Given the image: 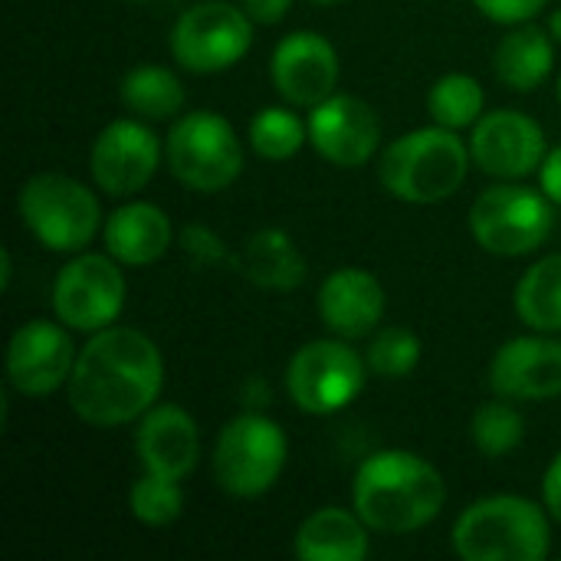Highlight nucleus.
Wrapping results in <instances>:
<instances>
[{
  "instance_id": "1",
  "label": "nucleus",
  "mask_w": 561,
  "mask_h": 561,
  "mask_svg": "<svg viewBox=\"0 0 561 561\" xmlns=\"http://www.w3.org/2000/svg\"><path fill=\"white\" fill-rule=\"evenodd\" d=\"M69 408L89 427H122L158 404L164 388L161 348L138 329L108 325L79 348L69 375Z\"/></svg>"
},
{
  "instance_id": "2",
  "label": "nucleus",
  "mask_w": 561,
  "mask_h": 561,
  "mask_svg": "<svg viewBox=\"0 0 561 561\" xmlns=\"http://www.w3.org/2000/svg\"><path fill=\"white\" fill-rule=\"evenodd\" d=\"M352 503L371 533L408 536L440 516L447 483L440 470L414 450H378L358 467Z\"/></svg>"
},
{
  "instance_id": "3",
  "label": "nucleus",
  "mask_w": 561,
  "mask_h": 561,
  "mask_svg": "<svg viewBox=\"0 0 561 561\" xmlns=\"http://www.w3.org/2000/svg\"><path fill=\"white\" fill-rule=\"evenodd\" d=\"M470 161V141L434 122L394 138L381 154L378 178L394 201L424 207L454 197L467 181Z\"/></svg>"
},
{
  "instance_id": "4",
  "label": "nucleus",
  "mask_w": 561,
  "mask_h": 561,
  "mask_svg": "<svg viewBox=\"0 0 561 561\" xmlns=\"http://www.w3.org/2000/svg\"><path fill=\"white\" fill-rule=\"evenodd\" d=\"M454 549L463 561H542L552 549L549 510L526 496H483L457 516Z\"/></svg>"
},
{
  "instance_id": "5",
  "label": "nucleus",
  "mask_w": 561,
  "mask_h": 561,
  "mask_svg": "<svg viewBox=\"0 0 561 561\" xmlns=\"http://www.w3.org/2000/svg\"><path fill=\"white\" fill-rule=\"evenodd\" d=\"M23 227L53 253H82L102 224L99 197L76 178L59 171L33 174L16 194Z\"/></svg>"
},
{
  "instance_id": "6",
  "label": "nucleus",
  "mask_w": 561,
  "mask_h": 561,
  "mask_svg": "<svg viewBox=\"0 0 561 561\" xmlns=\"http://www.w3.org/2000/svg\"><path fill=\"white\" fill-rule=\"evenodd\" d=\"M289 463L286 431L263 411L237 414L224 424L214 444V480L233 500L270 493Z\"/></svg>"
},
{
  "instance_id": "7",
  "label": "nucleus",
  "mask_w": 561,
  "mask_h": 561,
  "mask_svg": "<svg viewBox=\"0 0 561 561\" xmlns=\"http://www.w3.org/2000/svg\"><path fill=\"white\" fill-rule=\"evenodd\" d=\"M164 158L171 174L201 194L227 191L243 174V145L237 128L220 112L207 108L181 115L171 125L164 138Z\"/></svg>"
},
{
  "instance_id": "8",
  "label": "nucleus",
  "mask_w": 561,
  "mask_h": 561,
  "mask_svg": "<svg viewBox=\"0 0 561 561\" xmlns=\"http://www.w3.org/2000/svg\"><path fill=\"white\" fill-rule=\"evenodd\" d=\"M368 362L348 339L306 342L286 365V391L302 414L329 417L345 411L368 381Z\"/></svg>"
},
{
  "instance_id": "9",
  "label": "nucleus",
  "mask_w": 561,
  "mask_h": 561,
  "mask_svg": "<svg viewBox=\"0 0 561 561\" xmlns=\"http://www.w3.org/2000/svg\"><path fill=\"white\" fill-rule=\"evenodd\" d=\"M552 224L556 210L546 191L516 181L483 191L470 207V233L493 256L536 253L549 240Z\"/></svg>"
},
{
  "instance_id": "10",
  "label": "nucleus",
  "mask_w": 561,
  "mask_h": 561,
  "mask_svg": "<svg viewBox=\"0 0 561 561\" xmlns=\"http://www.w3.org/2000/svg\"><path fill=\"white\" fill-rule=\"evenodd\" d=\"M253 46V16L240 3L207 0L184 10L171 30V56L181 69L210 76L237 66Z\"/></svg>"
},
{
  "instance_id": "11",
  "label": "nucleus",
  "mask_w": 561,
  "mask_h": 561,
  "mask_svg": "<svg viewBox=\"0 0 561 561\" xmlns=\"http://www.w3.org/2000/svg\"><path fill=\"white\" fill-rule=\"evenodd\" d=\"M128 283L122 263L108 253H76L53 283V312L72 332H102L125 309Z\"/></svg>"
},
{
  "instance_id": "12",
  "label": "nucleus",
  "mask_w": 561,
  "mask_h": 561,
  "mask_svg": "<svg viewBox=\"0 0 561 561\" xmlns=\"http://www.w3.org/2000/svg\"><path fill=\"white\" fill-rule=\"evenodd\" d=\"M72 329L59 319H30L23 322L7 345V381L23 398H46L69 385L76 368Z\"/></svg>"
},
{
  "instance_id": "13",
  "label": "nucleus",
  "mask_w": 561,
  "mask_h": 561,
  "mask_svg": "<svg viewBox=\"0 0 561 561\" xmlns=\"http://www.w3.org/2000/svg\"><path fill=\"white\" fill-rule=\"evenodd\" d=\"M161 164V141L151 125L138 118H115L108 122L89 151V171L102 194L108 197H131L154 178Z\"/></svg>"
},
{
  "instance_id": "14",
  "label": "nucleus",
  "mask_w": 561,
  "mask_h": 561,
  "mask_svg": "<svg viewBox=\"0 0 561 561\" xmlns=\"http://www.w3.org/2000/svg\"><path fill=\"white\" fill-rule=\"evenodd\" d=\"M470 154L480 171L500 181H523L542 168L549 145L533 115L519 108H496L473 125Z\"/></svg>"
},
{
  "instance_id": "15",
  "label": "nucleus",
  "mask_w": 561,
  "mask_h": 561,
  "mask_svg": "<svg viewBox=\"0 0 561 561\" xmlns=\"http://www.w3.org/2000/svg\"><path fill=\"white\" fill-rule=\"evenodd\" d=\"M309 145L339 168H362L375 158L381 145L378 112L358 99L335 92L325 102L309 108Z\"/></svg>"
},
{
  "instance_id": "16",
  "label": "nucleus",
  "mask_w": 561,
  "mask_h": 561,
  "mask_svg": "<svg viewBox=\"0 0 561 561\" xmlns=\"http://www.w3.org/2000/svg\"><path fill=\"white\" fill-rule=\"evenodd\" d=\"M276 92L299 108H312L335 95L342 62L335 46L316 30H296L283 36L270 59Z\"/></svg>"
},
{
  "instance_id": "17",
  "label": "nucleus",
  "mask_w": 561,
  "mask_h": 561,
  "mask_svg": "<svg viewBox=\"0 0 561 561\" xmlns=\"http://www.w3.org/2000/svg\"><path fill=\"white\" fill-rule=\"evenodd\" d=\"M490 388L510 401H549L561 394V342L519 335L500 345L490 362Z\"/></svg>"
},
{
  "instance_id": "18",
  "label": "nucleus",
  "mask_w": 561,
  "mask_h": 561,
  "mask_svg": "<svg viewBox=\"0 0 561 561\" xmlns=\"http://www.w3.org/2000/svg\"><path fill=\"white\" fill-rule=\"evenodd\" d=\"M385 286L362 266H342L329 273L319 289V316L325 329L348 342L375 335L385 319Z\"/></svg>"
},
{
  "instance_id": "19",
  "label": "nucleus",
  "mask_w": 561,
  "mask_h": 561,
  "mask_svg": "<svg viewBox=\"0 0 561 561\" xmlns=\"http://www.w3.org/2000/svg\"><path fill=\"white\" fill-rule=\"evenodd\" d=\"M135 450L145 473L184 480L201 460V431L197 421L178 404H154L138 417Z\"/></svg>"
},
{
  "instance_id": "20",
  "label": "nucleus",
  "mask_w": 561,
  "mask_h": 561,
  "mask_svg": "<svg viewBox=\"0 0 561 561\" xmlns=\"http://www.w3.org/2000/svg\"><path fill=\"white\" fill-rule=\"evenodd\" d=\"M105 253L122 266H151L158 263L174 240L168 214L151 201H131L105 217L102 227Z\"/></svg>"
},
{
  "instance_id": "21",
  "label": "nucleus",
  "mask_w": 561,
  "mask_h": 561,
  "mask_svg": "<svg viewBox=\"0 0 561 561\" xmlns=\"http://www.w3.org/2000/svg\"><path fill=\"white\" fill-rule=\"evenodd\" d=\"M368 552L365 519L339 506L316 510L296 529V556L302 561H362Z\"/></svg>"
},
{
  "instance_id": "22",
  "label": "nucleus",
  "mask_w": 561,
  "mask_h": 561,
  "mask_svg": "<svg viewBox=\"0 0 561 561\" xmlns=\"http://www.w3.org/2000/svg\"><path fill=\"white\" fill-rule=\"evenodd\" d=\"M552 66H556V43L549 30L536 23L513 26L493 53L496 79L513 92H536L552 76Z\"/></svg>"
},
{
  "instance_id": "23",
  "label": "nucleus",
  "mask_w": 561,
  "mask_h": 561,
  "mask_svg": "<svg viewBox=\"0 0 561 561\" xmlns=\"http://www.w3.org/2000/svg\"><path fill=\"white\" fill-rule=\"evenodd\" d=\"M237 266L243 270V276L263 289H296L302 279H306V260L302 253L296 250L293 237L286 230H260L243 256L237 260Z\"/></svg>"
},
{
  "instance_id": "24",
  "label": "nucleus",
  "mask_w": 561,
  "mask_h": 561,
  "mask_svg": "<svg viewBox=\"0 0 561 561\" xmlns=\"http://www.w3.org/2000/svg\"><path fill=\"white\" fill-rule=\"evenodd\" d=\"M118 99L131 115H138L145 122H171L187 102L178 72H171L164 66H135V69H128L122 76Z\"/></svg>"
},
{
  "instance_id": "25",
  "label": "nucleus",
  "mask_w": 561,
  "mask_h": 561,
  "mask_svg": "<svg viewBox=\"0 0 561 561\" xmlns=\"http://www.w3.org/2000/svg\"><path fill=\"white\" fill-rule=\"evenodd\" d=\"M516 316L536 332H561V253L533 263L513 293Z\"/></svg>"
},
{
  "instance_id": "26",
  "label": "nucleus",
  "mask_w": 561,
  "mask_h": 561,
  "mask_svg": "<svg viewBox=\"0 0 561 561\" xmlns=\"http://www.w3.org/2000/svg\"><path fill=\"white\" fill-rule=\"evenodd\" d=\"M483 105H486L483 85L467 72H447L427 92L431 118L444 128H454V131L473 128L483 118Z\"/></svg>"
},
{
  "instance_id": "27",
  "label": "nucleus",
  "mask_w": 561,
  "mask_h": 561,
  "mask_svg": "<svg viewBox=\"0 0 561 561\" xmlns=\"http://www.w3.org/2000/svg\"><path fill=\"white\" fill-rule=\"evenodd\" d=\"M470 440L483 457H506L526 440V417L519 408L510 404V398H493L480 404L470 417Z\"/></svg>"
},
{
  "instance_id": "28",
  "label": "nucleus",
  "mask_w": 561,
  "mask_h": 561,
  "mask_svg": "<svg viewBox=\"0 0 561 561\" xmlns=\"http://www.w3.org/2000/svg\"><path fill=\"white\" fill-rule=\"evenodd\" d=\"M309 141V125L286 105H266L250 122V148L266 161H289Z\"/></svg>"
},
{
  "instance_id": "29",
  "label": "nucleus",
  "mask_w": 561,
  "mask_h": 561,
  "mask_svg": "<svg viewBox=\"0 0 561 561\" xmlns=\"http://www.w3.org/2000/svg\"><path fill=\"white\" fill-rule=\"evenodd\" d=\"M128 510L141 526H151V529H164V526L178 523L184 513L181 480L141 473V480H135L128 490Z\"/></svg>"
},
{
  "instance_id": "30",
  "label": "nucleus",
  "mask_w": 561,
  "mask_h": 561,
  "mask_svg": "<svg viewBox=\"0 0 561 561\" xmlns=\"http://www.w3.org/2000/svg\"><path fill=\"white\" fill-rule=\"evenodd\" d=\"M421 352L424 345L417 332H411L408 325H388L371 335L365 362L378 378L398 381V378H408L421 365Z\"/></svg>"
},
{
  "instance_id": "31",
  "label": "nucleus",
  "mask_w": 561,
  "mask_h": 561,
  "mask_svg": "<svg viewBox=\"0 0 561 561\" xmlns=\"http://www.w3.org/2000/svg\"><path fill=\"white\" fill-rule=\"evenodd\" d=\"M473 7L493 23L519 26V23L536 20L549 7V0H473Z\"/></svg>"
},
{
  "instance_id": "32",
  "label": "nucleus",
  "mask_w": 561,
  "mask_h": 561,
  "mask_svg": "<svg viewBox=\"0 0 561 561\" xmlns=\"http://www.w3.org/2000/svg\"><path fill=\"white\" fill-rule=\"evenodd\" d=\"M184 247H187V253H194V260H201V263H220V260H227L224 243H220L210 230H204V227H187V230H184Z\"/></svg>"
},
{
  "instance_id": "33",
  "label": "nucleus",
  "mask_w": 561,
  "mask_h": 561,
  "mask_svg": "<svg viewBox=\"0 0 561 561\" xmlns=\"http://www.w3.org/2000/svg\"><path fill=\"white\" fill-rule=\"evenodd\" d=\"M237 3L253 16V23H263V26L279 23L293 7V0H237Z\"/></svg>"
},
{
  "instance_id": "34",
  "label": "nucleus",
  "mask_w": 561,
  "mask_h": 561,
  "mask_svg": "<svg viewBox=\"0 0 561 561\" xmlns=\"http://www.w3.org/2000/svg\"><path fill=\"white\" fill-rule=\"evenodd\" d=\"M542 503L549 510V516L561 523V450L556 454V460L549 463L546 477H542Z\"/></svg>"
},
{
  "instance_id": "35",
  "label": "nucleus",
  "mask_w": 561,
  "mask_h": 561,
  "mask_svg": "<svg viewBox=\"0 0 561 561\" xmlns=\"http://www.w3.org/2000/svg\"><path fill=\"white\" fill-rule=\"evenodd\" d=\"M539 184H542L546 197L561 207V145L546 154V161L539 168Z\"/></svg>"
},
{
  "instance_id": "36",
  "label": "nucleus",
  "mask_w": 561,
  "mask_h": 561,
  "mask_svg": "<svg viewBox=\"0 0 561 561\" xmlns=\"http://www.w3.org/2000/svg\"><path fill=\"white\" fill-rule=\"evenodd\" d=\"M10 276H13V256L10 250H0V289H10Z\"/></svg>"
},
{
  "instance_id": "37",
  "label": "nucleus",
  "mask_w": 561,
  "mask_h": 561,
  "mask_svg": "<svg viewBox=\"0 0 561 561\" xmlns=\"http://www.w3.org/2000/svg\"><path fill=\"white\" fill-rule=\"evenodd\" d=\"M549 33H552L556 39H561V7L552 13V20H549Z\"/></svg>"
},
{
  "instance_id": "38",
  "label": "nucleus",
  "mask_w": 561,
  "mask_h": 561,
  "mask_svg": "<svg viewBox=\"0 0 561 561\" xmlns=\"http://www.w3.org/2000/svg\"><path fill=\"white\" fill-rule=\"evenodd\" d=\"M556 92H559V102H561V72H559V82H556Z\"/></svg>"
},
{
  "instance_id": "39",
  "label": "nucleus",
  "mask_w": 561,
  "mask_h": 561,
  "mask_svg": "<svg viewBox=\"0 0 561 561\" xmlns=\"http://www.w3.org/2000/svg\"><path fill=\"white\" fill-rule=\"evenodd\" d=\"M312 3H342V0H312Z\"/></svg>"
},
{
  "instance_id": "40",
  "label": "nucleus",
  "mask_w": 561,
  "mask_h": 561,
  "mask_svg": "<svg viewBox=\"0 0 561 561\" xmlns=\"http://www.w3.org/2000/svg\"><path fill=\"white\" fill-rule=\"evenodd\" d=\"M131 3H148V0H131Z\"/></svg>"
}]
</instances>
